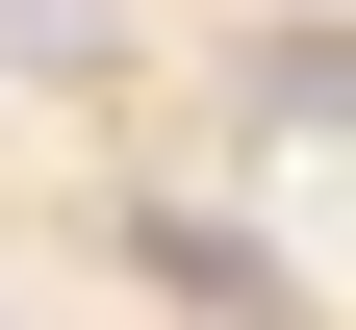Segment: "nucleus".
<instances>
[{
    "instance_id": "nucleus-1",
    "label": "nucleus",
    "mask_w": 356,
    "mask_h": 330,
    "mask_svg": "<svg viewBox=\"0 0 356 330\" xmlns=\"http://www.w3.org/2000/svg\"><path fill=\"white\" fill-rule=\"evenodd\" d=\"M0 51H76V0H0Z\"/></svg>"
}]
</instances>
